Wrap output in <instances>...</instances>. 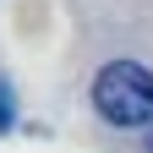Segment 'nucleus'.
Masks as SVG:
<instances>
[{"label":"nucleus","instance_id":"1","mask_svg":"<svg viewBox=\"0 0 153 153\" xmlns=\"http://www.w3.org/2000/svg\"><path fill=\"white\" fill-rule=\"evenodd\" d=\"M93 109L109 126H153V71L142 60H109L93 76Z\"/></svg>","mask_w":153,"mask_h":153},{"label":"nucleus","instance_id":"2","mask_svg":"<svg viewBox=\"0 0 153 153\" xmlns=\"http://www.w3.org/2000/svg\"><path fill=\"white\" fill-rule=\"evenodd\" d=\"M16 120V99H11V88H6V76H0V131H6Z\"/></svg>","mask_w":153,"mask_h":153},{"label":"nucleus","instance_id":"3","mask_svg":"<svg viewBox=\"0 0 153 153\" xmlns=\"http://www.w3.org/2000/svg\"><path fill=\"white\" fill-rule=\"evenodd\" d=\"M148 153H153V137H148Z\"/></svg>","mask_w":153,"mask_h":153}]
</instances>
